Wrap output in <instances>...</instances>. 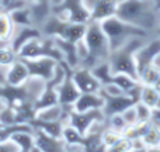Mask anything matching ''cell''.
<instances>
[{"label":"cell","instance_id":"8992f818","mask_svg":"<svg viewBox=\"0 0 160 152\" xmlns=\"http://www.w3.org/2000/svg\"><path fill=\"white\" fill-rule=\"evenodd\" d=\"M18 58L21 59H35V58H42V56H48V58H53L58 62H62L61 51L58 50L55 44V38L51 37H37V38L28 41L21 50L18 51Z\"/></svg>","mask_w":160,"mask_h":152},{"label":"cell","instance_id":"ffe728a7","mask_svg":"<svg viewBox=\"0 0 160 152\" xmlns=\"http://www.w3.org/2000/svg\"><path fill=\"white\" fill-rule=\"evenodd\" d=\"M55 44L62 54V58H63L62 62L69 65L72 69L78 68L79 58H78V51H76V44L66 41V39H62V38H55Z\"/></svg>","mask_w":160,"mask_h":152},{"label":"cell","instance_id":"e575fe53","mask_svg":"<svg viewBox=\"0 0 160 152\" xmlns=\"http://www.w3.org/2000/svg\"><path fill=\"white\" fill-rule=\"evenodd\" d=\"M121 138H122V134L117 133V131H114V130H110V128H105L102 135H101L102 144H104V147L107 148V149H110L111 147H114Z\"/></svg>","mask_w":160,"mask_h":152},{"label":"cell","instance_id":"f1b7e54d","mask_svg":"<svg viewBox=\"0 0 160 152\" xmlns=\"http://www.w3.org/2000/svg\"><path fill=\"white\" fill-rule=\"evenodd\" d=\"M62 139H63L66 144H82L84 142V135L79 133L75 127L68 123L63 125V131H62Z\"/></svg>","mask_w":160,"mask_h":152},{"label":"cell","instance_id":"e0dca14e","mask_svg":"<svg viewBox=\"0 0 160 152\" xmlns=\"http://www.w3.org/2000/svg\"><path fill=\"white\" fill-rule=\"evenodd\" d=\"M52 2L51 0H41V2L30 3L28 8L31 11V18H32V25L37 28H41L44 23L52 14ZM41 31V30H39Z\"/></svg>","mask_w":160,"mask_h":152},{"label":"cell","instance_id":"9f6ffc18","mask_svg":"<svg viewBox=\"0 0 160 152\" xmlns=\"http://www.w3.org/2000/svg\"><path fill=\"white\" fill-rule=\"evenodd\" d=\"M117 2H118V3H121V2H124V0H117Z\"/></svg>","mask_w":160,"mask_h":152},{"label":"cell","instance_id":"f5cc1de1","mask_svg":"<svg viewBox=\"0 0 160 152\" xmlns=\"http://www.w3.org/2000/svg\"><path fill=\"white\" fill-rule=\"evenodd\" d=\"M35 2H41V0H27L28 4H30V3H35Z\"/></svg>","mask_w":160,"mask_h":152},{"label":"cell","instance_id":"484cf974","mask_svg":"<svg viewBox=\"0 0 160 152\" xmlns=\"http://www.w3.org/2000/svg\"><path fill=\"white\" fill-rule=\"evenodd\" d=\"M159 92L155 89V86L152 85H142V90H141V99L139 102L145 103L146 106L155 108L156 104H158L159 100Z\"/></svg>","mask_w":160,"mask_h":152},{"label":"cell","instance_id":"1f68e13d","mask_svg":"<svg viewBox=\"0 0 160 152\" xmlns=\"http://www.w3.org/2000/svg\"><path fill=\"white\" fill-rule=\"evenodd\" d=\"M105 118H107V128L114 130V131H117V133L124 135V133L128 128V125H127V123H125L124 117H122L121 114H114V116L105 117Z\"/></svg>","mask_w":160,"mask_h":152},{"label":"cell","instance_id":"c3c4849f","mask_svg":"<svg viewBox=\"0 0 160 152\" xmlns=\"http://www.w3.org/2000/svg\"><path fill=\"white\" fill-rule=\"evenodd\" d=\"M4 107H6V103L3 102L2 99H0V111H2V110H3V108H4Z\"/></svg>","mask_w":160,"mask_h":152},{"label":"cell","instance_id":"4fadbf2b","mask_svg":"<svg viewBox=\"0 0 160 152\" xmlns=\"http://www.w3.org/2000/svg\"><path fill=\"white\" fill-rule=\"evenodd\" d=\"M41 31L39 28L34 27V25H14L13 33L10 37V48L14 52L18 54V51L27 44L28 41L37 38V37H41Z\"/></svg>","mask_w":160,"mask_h":152},{"label":"cell","instance_id":"52a82bcc","mask_svg":"<svg viewBox=\"0 0 160 152\" xmlns=\"http://www.w3.org/2000/svg\"><path fill=\"white\" fill-rule=\"evenodd\" d=\"M52 14L73 23L87 24L90 21V11L86 7L84 0H61L59 4L52 6Z\"/></svg>","mask_w":160,"mask_h":152},{"label":"cell","instance_id":"603a6c76","mask_svg":"<svg viewBox=\"0 0 160 152\" xmlns=\"http://www.w3.org/2000/svg\"><path fill=\"white\" fill-rule=\"evenodd\" d=\"M59 100H58V93H56V89L51 87V86H47L45 90L42 92V94L38 97V100L35 102L34 104V111H39L42 108H47L51 107V106H55L58 104Z\"/></svg>","mask_w":160,"mask_h":152},{"label":"cell","instance_id":"b9f144b4","mask_svg":"<svg viewBox=\"0 0 160 152\" xmlns=\"http://www.w3.org/2000/svg\"><path fill=\"white\" fill-rule=\"evenodd\" d=\"M150 123L160 130V108H153V114H152Z\"/></svg>","mask_w":160,"mask_h":152},{"label":"cell","instance_id":"6da1fadb","mask_svg":"<svg viewBox=\"0 0 160 152\" xmlns=\"http://www.w3.org/2000/svg\"><path fill=\"white\" fill-rule=\"evenodd\" d=\"M115 16L150 35L159 34L160 11L156 10L150 0H124L118 3Z\"/></svg>","mask_w":160,"mask_h":152},{"label":"cell","instance_id":"5b68a950","mask_svg":"<svg viewBox=\"0 0 160 152\" xmlns=\"http://www.w3.org/2000/svg\"><path fill=\"white\" fill-rule=\"evenodd\" d=\"M83 39H84L86 45H87L88 51L91 54V58L94 59L96 64L108 61L111 54V47L107 35H105L104 30H102L101 24L98 21L90 20L87 23Z\"/></svg>","mask_w":160,"mask_h":152},{"label":"cell","instance_id":"f907efd6","mask_svg":"<svg viewBox=\"0 0 160 152\" xmlns=\"http://www.w3.org/2000/svg\"><path fill=\"white\" fill-rule=\"evenodd\" d=\"M51 2H52V4L55 6V4H59V3H61V0H51Z\"/></svg>","mask_w":160,"mask_h":152},{"label":"cell","instance_id":"ab89813d","mask_svg":"<svg viewBox=\"0 0 160 152\" xmlns=\"http://www.w3.org/2000/svg\"><path fill=\"white\" fill-rule=\"evenodd\" d=\"M18 144L13 139L0 142V152H18Z\"/></svg>","mask_w":160,"mask_h":152},{"label":"cell","instance_id":"d6986e66","mask_svg":"<svg viewBox=\"0 0 160 152\" xmlns=\"http://www.w3.org/2000/svg\"><path fill=\"white\" fill-rule=\"evenodd\" d=\"M104 106V97L100 92L97 93H80L79 99L73 104L75 111H88V110H97Z\"/></svg>","mask_w":160,"mask_h":152},{"label":"cell","instance_id":"7c38bea8","mask_svg":"<svg viewBox=\"0 0 160 152\" xmlns=\"http://www.w3.org/2000/svg\"><path fill=\"white\" fill-rule=\"evenodd\" d=\"M84 4L90 11V20L98 23L115 16L118 7L117 0H84Z\"/></svg>","mask_w":160,"mask_h":152},{"label":"cell","instance_id":"9c48e42d","mask_svg":"<svg viewBox=\"0 0 160 152\" xmlns=\"http://www.w3.org/2000/svg\"><path fill=\"white\" fill-rule=\"evenodd\" d=\"M105 120V116L101 108L97 110H88V111H75L72 110L69 113V124L75 127L82 135H86L88 128L96 121H102Z\"/></svg>","mask_w":160,"mask_h":152},{"label":"cell","instance_id":"d4e9b609","mask_svg":"<svg viewBox=\"0 0 160 152\" xmlns=\"http://www.w3.org/2000/svg\"><path fill=\"white\" fill-rule=\"evenodd\" d=\"M8 14H10L11 21H13L14 25H32L31 11H30V8H28V6L17 8V10H13Z\"/></svg>","mask_w":160,"mask_h":152},{"label":"cell","instance_id":"cb8c5ba5","mask_svg":"<svg viewBox=\"0 0 160 152\" xmlns=\"http://www.w3.org/2000/svg\"><path fill=\"white\" fill-rule=\"evenodd\" d=\"M91 72L94 73V76L100 80V83H101L102 86L107 85V83H112L114 73L111 72V68H110L108 61H104V62L97 64L96 66L91 69Z\"/></svg>","mask_w":160,"mask_h":152},{"label":"cell","instance_id":"836d02e7","mask_svg":"<svg viewBox=\"0 0 160 152\" xmlns=\"http://www.w3.org/2000/svg\"><path fill=\"white\" fill-rule=\"evenodd\" d=\"M135 108H136V114H138V123H149L152 120V114H153L152 107L146 106L142 102H138L135 103Z\"/></svg>","mask_w":160,"mask_h":152},{"label":"cell","instance_id":"6f0895ef","mask_svg":"<svg viewBox=\"0 0 160 152\" xmlns=\"http://www.w3.org/2000/svg\"><path fill=\"white\" fill-rule=\"evenodd\" d=\"M159 34H160V30H159Z\"/></svg>","mask_w":160,"mask_h":152},{"label":"cell","instance_id":"2e32d148","mask_svg":"<svg viewBox=\"0 0 160 152\" xmlns=\"http://www.w3.org/2000/svg\"><path fill=\"white\" fill-rule=\"evenodd\" d=\"M35 147H38L42 152H66V142L62 138H56L41 130L34 131Z\"/></svg>","mask_w":160,"mask_h":152},{"label":"cell","instance_id":"816d5d0a","mask_svg":"<svg viewBox=\"0 0 160 152\" xmlns=\"http://www.w3.org/2000/svg\"><path fill=\"white\" fill-rule=\"evenodd\" d=\"M155 108H160V94H159V100H158V104H156Z\"/></svg>","mask_w":160,"mask_h":152},{"label":"cell","instance_id":"74e56055","mask_svg":"<svg viewBox=\"0 0 160 152\" xmlns=\"http://www.w3.org/2000/svg\"><path fill=\"white\" fill-rule=\"evenodd\" d=\"M132 149V145H131V139H128L127 137L122 135V138L117 142L114 147H111L110 149H107V152H129Z\"/></svg>","mask_w":160,"mask_h":152},{"label":"cell","instance_id":"60d3db41","mask_svg":"<svg viewBox=\"0 0 160 152\" xmlns=\"http://www.w3.org/2000/svg\"><path fill=\"white\" fill-rule=\"evenodd\" d=\"M66 152H86V148L82 144H66Z\"/></svg>","mask_w":160,"mask_h":152},{"label":"cell","instance_id":"277c9868","mask_svg":"<svg viewBox=\"0 0 160 152\" xmlns=\"http://www.w3.org/2000/svg\"><path fill=\"white\" fill-rule=\"evenodd\" d=\"M86 25L87 24L68 21V20L59 18L55 14H51V17L44 23V25L39 30H41V34L44 37L62 38L76 44V42L83 39V37H84Z\"/></svg>","mask_w":160,"mask_h":152},{"label":"cell","instance_id":"681fc988","mask_svg":"<svg viewBox=\"0 0 160 152\" xmlns=\"http://www.w3.org/2000/svg\"><path fill=\"white\" fill-rule=\"evenodd\" d=\"M31 152H42V151L39 149L38 147H35V145H34V148H32V149H31Z\"/></svg>","mask_w":160,"mask_h":152},{"label":"cell","instance_id":"7dc6e473","mask_svg":"<svg viewBox=\"0 0 160 152\" xmlns=\"http://www.w3.org/2000/svg\"><path fill=\"white\" fill-rule=\"evenodd\" d=\"M129 152H146V148H141V149H131Z\"/></svg>","mask_w":160,"mask_h":152},{"label":"cell","instance_id":"7bdbcfd3","mask_svg":"<svg viewBox=\"0 0 160 152\" xmlns=\"http://www.w3.org/2000/svg\"><path fill=\"white\" fill-rule=\"evenodd\" d=\"M152 65H153L155 68H158V69L160 71V54H159L158 56H155V59L152 61Z\"/></svg>","mask_w":160,"mask_h":152},{"label":"cell","instance_id":"f546056e","mask_svg":"<svg viewBox=\"0 0 160 152\" xmlns=\"http://www.w3.org/2000/svg\"><path fill=\"white\" fill-rule=\"evenodd\" d=\"M13 28H14V24L11 21L10 14L4 10H0V38L10 39Z\"/></svg>","mask_w":160,"mask_h":152},{"label":"cell","instance_id":"5bb4252c","mask_svg":"<svg viewBox=\"0 0 160 152\" xmlns=\"http://www.w3.org/2000/svg\"><path fill=\"white\" fill-rule=\"evenodd\" d=\"M100 93L104 97V106H102V113L105 117H111L114 114H121L128 107L135 104V100L128 94H119V96H111L100 90Z\"/></svg>","mask_w":160,"mask_h":152},{"label":"cell","instance_id":"d590c367","mask_svg":"<svg viewBox=\"0 0 160 152\" xmlns=\"http://www.w3.org/2000/svg\"><path fill=\"white\" fill-rule=\"evenodd\" d=\"M17 59H18V55H17V52H14L10 47L0 50V65H2V66H10Z\"/></svg>","mask_w":160,"mask_h":152},{"label":"cell","instance_id":"f6af8a7d","mask_svg":"<svg viewBox=\"0 0 160 152\" xmlns=\"http://www.w3.org/2000/svg\"><path fill=\"white\" fill-rule=\"evenodd\" d=\"M146 152H160V145H159V147H152V148H146Z\"/></svg>","mask_w":160,"mask_h":152},{"label":"cell","instance_id":"ba28073f","mask_svg":"<svg viewBox=\"0 0 160 152\" xmlns=\"http://www.w3.org/2000/svg\"><path fill=\"white\" fill-rule=\"evenodd\" d=\"M159 54H160V34H155V35L149 37L148 41L135 54V62H136V68H138V73H141L145 68L152 65V61Z\"/></svg>","mask_w":160,"mask_h":152},{"label":"cell","instance_id":"30bf717a","mask_svg":"<svg viewBox=\"0 0 160 152\" xmlns=\"http://www.w3.org/2000/svg\"><path fill=\"white\" fill-rule=\"evenodd\" d=\"M22 61L27 65L30 76L44 79L45 82H48L53 76L56 65L59 64L56 59L48 58V56H42V58H35V59H22Z\"/></svg>","mask_w":160,"mask_h":152},{"label":"cell","instance_id":"ac0fdd59","mask_svg":"<svg viewBox=\"0 0 160 152\" xmlns=\"http://www.w3.org/2000/svg\"><path fill=\"white\" fill-rule=\"evenodd\" d=\"M30 77V72L22 59H17L16 62L7 68V77H6V85L10 86H20Z\"/></svg>","mask_w":160,"mask_h":152},{"label":"cell","instance_id":"83f0119b","mask_svg":"<svg viewBox=\"0 0 160 152\" xmlns=\"http://www.w3.org/2000/svg\"><path fill=\"white\" fill-rule=\"evenodd\" d=\"M13 141L18 144V152H31V149L35 145V139H34V134L31 133H18L13 135Z\"/></svg>","mask_w":160,"mask_h":152},{"label":"cell","instance_id":"db71d44e","mask_svg":"<svg viewBox=\"0 0 160 152\" xmlns=\"http://www.w3.org/2000/svg\"><path fill=\"white\" fill-rule=\"evenodd\" d=\"M8 2H10V0H3V7H4V4H7Z\"/></svg>","mask_w":160,"mask_h":152},{"label":"cell","instance_id":"d6a6232c","mask_svg":"<svg viewBox=\"0 0 160 152\" xmlns=\"http://www.w3.org/2000/svg\"><path fill=\"white\" fill-rule=\"evenodd\" d=\"M142 139H143L145 147H146V148L159 147V145H160V130L150 123V128L148 130V133L145 134Z\"/></svg>","mask_w":160,"mask_h":152},{"label":"cell","instance_id":"8fae6325","mask_svg":"<svg viewBox=\"0 0 160 152\" xmlns=\"http://www.w3.org/2000/svg\"><path fill=\"white\" fill-rule=\"evenodd\" d=\"M72 79L76 83L80 93H97L101 90L102 85L88 68L78 66L72 69Z\"/></svg>","mask_w":160,"mask_h":152},{"label":"cell","instance_id":"7a4b0ae2","mask_svg":"<svg viewBox=\"0 0 160 152\" xmlns=\"http://www.w3.org/2000/svg\"><path fill=\"white\" fill-rule=\"evenodd\" d=\"M148 38L149 37H135L131 41H128L125 45L119 47L118 50L111 51L110 58H108L111 72L114 75L115 73H127V75L132 76L133 79L139 80L138 68H136L135 62V54L148 41Z\"/></svg>","mask_w":160,"mask_h":152},{"label":"cell","instance_id":"4dcf8cb0","mask_svg":"<svg viewBox=\"0 0 160 152\" xmlns=\"http://www.w3.org/2000/svg\"><path fill=\"white\" fill-rule=\"evenodd\" d=\"M160 77V71L158 68H155L153 65H149L148 68H145L141 73H139V82L142 85H155L156 80Z\"/></svg>","mask_w":160,"mask_h":152},{"label":"cell","instance_id":"11a10c76","mask_svg":"<svg viewBox=\"0 0 160 152\" xmlns=\"http://www.w3.org/2000/svg\"><path fill=\"white\" fill-rule=\"evenodd\" d=\"M0 10H3V0H0Z\"/></svg>","mask_w":160,"mask_h":152},{"label":"cell","instance_id":"44dd1931","mask_svg":"<svg viewBox=\"0 0 160 152\" xmlns=\"http://www.w3.org/2000/svg\"><path fill=\"white\" fill-rule=\"evenodd\" d=\"M34 130H41L44 133L49 134L52 137H56V138H62V131H63V125L66 124L65 121H42V120H38L34 117L32 121Z\"/></svg>","mask_w":160,"mask_h":152},{"label":"cell","instance_id":"7402d4cb","mask_svg":"<svg viewBox=\"0 0 160 152\" xmlns=\"http://www.w3.org/2000/svg\"><path fill=\"white\" fill-rule=\"evenodd\" d=\"M34 127L31 123H18V124H8L0 127V142L10 141L14 134L18 133H31L34 134Z\"/></svg>","mask_w":160,"mask_h":152},{"label":"cell","instance_id":"ee69618b","mask_svg":"<svg viewBox=\"0 0 160 152\" xmlns=\"http://www.w3.org/2000/svg\"><path fill=\"white\" fill-rule=\"evenodd\" d=\"M150 2H152V4L155 6L156 10H159V11H160V0H150Z\"/></svg>","mask_w":160,"mask_h":152},{"label":"cell","instance_id":"8d00e7d4","mask_svg":"<svg viewBox=\"0 0 160 152\" xmlns=\"http://www.w3.org/2000/svg\"><path fill=\"white\" fill-rule=\"evenodd\" d=\"M121 116L124 117V120H125V123H127L128 127H131V125H135L136 123H138V114H136L135 104L131 106V107H128L127 110H124L121 113Z\"/></svg>","mask_w":160,"mask_h":152},{"label":"cell","instance_id":"4316f807","mask_svg":"<svg viewBox=\"0 0 160 152\" xmlns=\"http://www.w3.org/2000/svg\"><path fill=\"white\" fill-rule=\"evenodd\" d=\"M112 83H115L117 86H119V87L128 94L131 90H133L141 82L136 80V79H133L132 76L127 75V73H115L114 77H112Z\"/></svg>","mask_w":160,"mask_h":152},{"label":"cell","instance_id":"f35d334b","mask_svg":"<svg viewBox=\"0 0 160 152\" xmlns=\"http://www.w3.org/2000/svg\"><path fill=\"white\" fill-rule=\"evenodd\" d=\"M101 92L107 94H111V96H119V94H127L124 90H122L119 86H117L115 83H107V85L101 86Z\"/></svg>","mask_w":160,"mask_h":152},{"label":"cell","instance_id":"3957f363","mask_svg":"<svg viewBox=\"0 0 160 152\" xmlns=\"http://www.w3.org/2000/svg\"><path fill=\"white\" fill-rule=\"evenodd\" d=\"M100 24H101L102 30H104L105 35L108 38L111 51L118 50L119 47L125 45L128 41H131L135 37H150L149 33L124 21L117 16L108 17V18L102 20Z\"/></svg>","mask_w":160,"mask_h":152},{"label":"cell","instance_id":"9a60e30c","mask_svg":"<svg viewBox=\"0 0 160 152\" xmlns=\"http://www.w3.org/2000/svg\"><path fill=\"white\" fill-rule=\"evenodd\" d=\"M56 93H58L59 104L62 106H73L76 100L80 96V90L78 89L76 83L72 79V72L68 73L65 80L56 87Z\"/></svg>","mask_w":160,"mask_h":152},{"label":"cell","instance_id":"bcb514c9","mask_svg":"<svg viewBox=\"0 0 160 152\" xmlns=\"http://www.w3.org/2000/svg\"><path fill=\"white\" fill-rule=\"evenodd\" d=\"M153 86H155V89H156V90H158L159 93H160V77H159L158 80H156V83H155Z\"/></svg>","mask_w":160,"mask_h":152}]
</instances>
